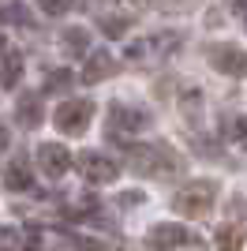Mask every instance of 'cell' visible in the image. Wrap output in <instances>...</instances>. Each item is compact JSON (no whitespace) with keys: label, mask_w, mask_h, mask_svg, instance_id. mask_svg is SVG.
Wrapping results in <instances>:
<instances>
[{"label":"cell","mask_w":247,"mask_h":251,"mask_svg":"<svg viewBox=\"0 0 247 251\" xmlns=\"http://www.w3.org/2000/svg\"><path fill=\"white\" fill-rule=\"evenodd\" d=\"M127 169L135 176H169L184 169V157L169 143H135L127 147Z\"/></svg>","instance_id":"6da1fadb"},{"label":"cell","mask_w":247,"mask_h":251,"mask_svg":"<svg viewBox=\"0 0 247 251\" xmlns=\"http://www.w3.org/2000/svg\"><path fill=\"white\" fill-rule=\"evenodd\" d=\"M217 202V184L214 180H191L187 188H180L173 195V210L184 218H206Z\"/></svg>","instance_id":"7a4b0ae2"},{"label":"cell","mask_w":247,"mask_h":251,"mask_svg":"<svg viewBox=\"0 0 247 251\" xmlns=\"http://www.w3.org/2000/svg\"><path fill=\"white\" fill-rule=\"evenodd\" d=\"M94 120V101L90 98H72V101H60L56 113H52V124L60 135H82Z\"/></svg>","instance_id":"3957f363"},{"label":"cell","mask_w":247,"mask_h":251,"mask_svg":"<svg viewBox=\"0 0 247 251\" xmlns=\"http://www.w3.org/2000/svg\"><path fill=\"white\" fill-rule=\"evenodd\" d=\"M143 127H150V113L143 105H124V101L109 105V131L113 135H135Z\"/></svg>","instance_id":"277c9868"},{"label":"cell","mask_w":247,"mask_h":251,"mask_svg":"<svg viewBox=\"0 0 247 251\" xmlns=\"http://www.w3.org/2000/svg\"><path fill=\"white\" fill-rule=\"evenodd\" d=\"M75 165H79L86 184H113V180L120 176V165H116L113 157L98 154V150H82V154L75 157Z\"/></svg>","instance_id":"5b68a950"},{"label":"cell","mask_w":247,"mask_h":251,"mask_svg":"<svg viewBox=\"0 0 247 251\" xmlns=\"http://www.w3.org/2000/svg\"><path fill=\"white\" fill-rule=\"evenodd\" d=\"M184 244H198V240L184 225H176V221H161V225H154V229L146 232V248L150 251H176V248H184Z\"/></svg>","instance_id":"8992f818"},{"label":"cell","mask_w":247,"mask_h":251,"mask_svg":"<svg viewBox=\"0 0 247 251\" xmlns=\"http://www.w3.org/2000/svg\"><path fill=\"white\" fill-rule=\"evenodd\" d=\"M34 161H38L41 176H49V180H60L64 173L72 169V154H68L60 143H41V147L34 150Z\"/></svg>","instance_id":"52a82bcc"},{"label":"cell","mask_w":247,"mask_h":251,"mask_svg":"<svg viewBox=\"0 0 247 251\" xmlns=\"http://www.w3.org/2000/svg\"><path fill=\"white\" fill-rule=\"evenodd\" d=\"M206 60H210V68H214V72L240 79V75H244L247 56H244V49H240V45H228V42H225V45H210V49H206Z\"/></svg>","instance_id":"ba28073f"},{"label":"cell","mask_w":247,"mask_h":251,"mask_svg":"<svg viewBox=\"0 0 247 251\" xmlns=\"http://www.w3.org/2000/svg\"><path fill=\"white\" fill-rule=\"evenodd\" d=\"M15 120H19L26 131L41 127V120H45V109H41V94H19V101H15Z\"/></svg>","instance_id":"9c48e42d"},{"label":"cell","mask_w":247,"mask_h":251,"mask_svg":"<svg viewBox=\"0 0 247 251\" xmlns=\"http://www.w3.org/2000/svg\"><path fill=\"white\" fill-rule=\"evenodd\" d=\"M60 52L72 56V60L86 56V52H90V34H86V26H68V30H60Z\"/></svg>","instance_id":"30bf717a"},{"label":"cell","mask_w":247,"mask_h":251,"mask_svg":"<svg viewBox=\"0 0 247 251\" xmlns=\"http://www.w3.org/2000/svg\"><path fill=\"white\" fill-rule=\"evenodd\" d=\"M109 75H116V60L105 49L90 52V64H86V72H82V83H101V79H109Z\"/></svg>","instance_id":"8fae6325"},{"label":"cell","mask_w":247,"mask_h":251,"mask_svg":"<svg viewBox=\"0 0 247 251\" xmlns=\"http://www.w3.org/2000/svg\"><path fill=\"white\" fill-rule=\"evenodd\" d=\"M30 184H34L30 165H26L23 157H15V161L4 169V188H8V191H30Z\"/></svg>","instance_id":"7c38bea8"},{"label":"cell","mask_w":247,"mask_h":251,"mask_svg":"<svg viewBox=\"0 0 247 251\" xmlns=\"http://www.w3.org/2000/svg\"><path fill=\"white\" fill-rule=\"evenodd\" d=\"M19 79H23V56L15 49H8L4 60H0V83L11 90V86H19Z\"/></svg>","instance_id":"4fadbf2b"},{"label":"cell","mask_w":247,"mask_h":251,"mask_svg":"<svg viewBox=\"0 0 247 251\" xmlns=\"http://www.w3.org/2000/svg\"><path fill=\"white\" fill-rule=\"evenodd\" d=\"M0 23H8V26H30L34 15L26 4H19V0H11V4H4L0 8Z\"/></svg>","instance_id":"5bb4252c"},{"label":"cell","mask_w":247,"mask_h":251,"mask_svg":"<svg viewBox=\"0 0 247 251\" xmlns=\"http://www.w3.org/2000/svg\"><path fill=\"white\" fill-rule=\"evenodd\" d=\"M217 251H244V232H240V225H221V229H217Z\"/></svg>","instance_id":"9a60e30c"},{"label":"cell","mask_w":247,"mask_h":251,"mask_svg":"<svg viewBox=\"0 0 247 251\" xmlns=\"http://www.w3.org/2000/svg\"><path fill=\"white\" fill-rule=\"evenodd\" d=\"M72 83H75L72 68H56V72H49V79H45V94H60V90H68Z\"/></svg>","instance_id":"2e32d148"},{"label":"cell","mask_w":247,"mask_h":251,"mask_svg":"<svg viewBox=\"0 0 247 251\" xmlns=\"http://www.w3.org/2000/svg\"><path fill=\"white\" fill-rule=\"evenodd\" d=\"M101 34H109V38H124L127 34V19L124 15H101Z\"/></svg>","instance_id":"e0dca14e"},{"label":"cell","mask_w":247,"mask_h":251,"mask_svg":"<svg viewBox=\"0 0 247 251\" xmlns=\"http://www.w3.org/2000/svg\"><path fill=\"white\" fill-rule=\"evenodd\" d=\"M19 229H8V225H0V251H15L19 248Z\"/></svg>","instance_id":"ac0fdd59"},{"label":"cell","mask_w":247,"mask_h":251,"mask_svg":"<svg viewBox=\"0 0 247 251\" xmlns=\"http://www.w3.org/2000/svg\"><path fill=\"white\" fill-rule=\"evenodd\" d=\"M38 4H41L45 15H64L68 11V0H38Z\"/></svg>","instance_id":"d6986e66"},{"label":"cell","mask_w":247,"mask_h":251,"mask_svg":"<svg viewBox=\"0 0 247 251\" xmlns=\"http://www.w3.org/2000/svg\"><path fill=\"white\" fill-rule=\"evenodd\" d=\"M225 135H228V139H240V135H244V120H240V116H232V120H228Z\"/></svg>","instance_id":"ffe728a7"},{"label":"cell","mask_w":247,"mask_h":251,"mask_svg":"<svg viewBox=\"0 0 247 251\" xmlns=\"http://www.w3.org/2000/svg\"><path fill=\"white\" fill-rule=\"evenodd\" d=\"M131 202H143V195H139V191H131V195H120V206H131Z\"/></svg>","instance_id":"44dd1931"},{"label":"cell","mask_w":247,"mask_h":251,"mask_svg":"<svg viewBox=\"0 0 247 251\" xmlns=\"http://www.w3.org/2000/svg\"><path fill=\"white\" fill-rule=\"evenodd\" d=\"M34 251H64L60 244H34Z\"/></svg>","instance_id":"7402d4cb"},{"label":"cell","mask_w":247,"mask_h":251,"mask_svg":"<svg viewBox=\"0 0 247 251\" xmlns=\"http://www.w3.org/2000/svg\"><path fill=\"white\" fill-rule=\"evenodd\" d=\"M232 11H236V15H244V0H232Z\"/></svg>","instance_id":"603a6c76"}]
</instances>
